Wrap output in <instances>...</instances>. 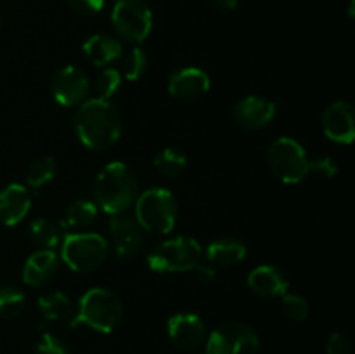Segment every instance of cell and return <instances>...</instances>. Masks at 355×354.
I'll use <instances>...</instances> for the list:
<instances>
[{"label":"cell","instance_id":"6da1fadb","mask_svg":"<svg viewBox=\"0 0 355 354\" xmlns=\"http://www.w3.org/2000/svg\"><path fill=\"white\" fill-rule=\"evenodd\" d=\"M75 132L89 149H107L121 135V115L107 99H90L80 104L75 115Z\"/></svg>","mask_w":355,"mask_h":354},{"label":"cell","instance_id":"7a4b0ae2","mask_svg":"<svg viewBox=\"0 0 355 354\" xmlns=\"http://www.w3.org/2000/svg\"><path fill=\"white\" fill-rule=\"evenodd\" d=\"M97 205L110 215L123 214L137 200V180L123 162H111L97 174Z\"/></svg>","mask_w":355,"mask_h":354},{"label":"cell","instance_id":"3957f363","mask_svg":"<svg viewBox=\"0 0 355 354\" xmlns=\"http://www.w3.org/2000/svg\"><path fill=\"white\" fill-rule=\"evenodd\" d=\"M123 305L120 297L107 288H90L82 295L71 326L85 325L101 333H110L120 325Z\"/></svg>","mask_w":355,"mask_h":354},{"label":"cell","instance_id":"277c9868","mask_svg":"<svg viewBox=\"0 0 355 354\" xmlns=\"http://www.w3.org/2000/svg\"><path fill=\"white\" fill-rule=\"evenodd\" d=\"M135 221L149 233L166 235L177 221V201L165 187H151L135 200Z\"/></svg>","mask_w":355,"mask_h":354},{"label":"cell","instance_id":"5b68a950","mask_svg":"<svg viewBox=\"0 0 355 354\" xmlns=\"http://www.w3.org/2000/svg\"><path fill=\"white\" fill-rule=\"evenodd\" d=\"M203 250L189 236H177L159 243L148 255L149 269L155 273H187L201 264Z\"/></svg>","mask_w":355,"mask_h":354},{"label":"cell","instance_id":"8992f818","mask_svg":"<svg viewBox=\"0 0 355 354\" xmlns=\"http://www.w3.org/2000/svg\"><path fill=\"white\" fill-rule=\"evenodd\" d=\"M61 259L76 273H90L103 266L110 246L97 233H69L61 242Z\"/></svg>","mask_w":355,"mask_h":354},{"label":"cell","instance_id":"52a82bcc","mask_svg":"<svg viewBox=\"0 0 355 354\" xmlns=\"http://www.w3.org/2000/svg\"><path fill=\"white\" fill-rule=\"evenodd\" d=\"M309 156L293 137H279L269 148V167L284 184H298L309 174Z\"/></svg>","mask_w":355,"mask_h":354},{"label":"cell","instance_id":"ba28073f","mask_svg":"<svg viewBox=\"0 0 355 354\" xmlns=\"http://www.w3.org/2000/svg\"><path fill=\"white\" fill-rule=\"evenodd\" d=\"M111 23L121 38L141 44L153 28V12L144 0H118L111 10Z\"/></svg>","mask_w":355,"mask_h":354},{"label":"cell","instance_id":"9c48e42d","mask_svg":"<svg viewBox=\"0 0 355 354\" xmlns=\"http://www.w3.org/2000/svg\"><path fill=\"white\" fill-rule=\"evenodd\" d=\"M260 339L255 330L239 321H227L210 333L205 354H259Z\"/></svg>","mask_w":355,"mask_h":354},{"label":"cell","instance_id":"30bf717a","mask_svg":"<svg viewBox=\"0 0 355 354\" xmlns=\"http://www.w3.org/2000/svg\"><path fill=\"white\" fill-rule=\"evenodd\" d=\"M90 83L85 73L76 66H64L52 76L51 90L61 106H78L85 101Z\"/></svg>","mask_w":355,"mask_h":354},{"label":"cell","instance_id":"8fae6325","mask_svg":"<svg viewBox=\"0 0 355 354\" xmlns=\"http://www.w3.org/2000/svg\"><path fill=\"white\" fill-rule=\"evenodd\" d=\"M168 337L175 347L182 351H196L207 342V328L203 319L191 312H179L168 319Z\"/></svg>","mask_w":355,"mask_h":354},{"label":"cell","instance_id":"7c38bea8","mask_svg":"<svg viewBox=\"0 0 355 354\" xmlns=\"http://www.w3.org/2000/svg\"><path fill=\"white\" fill-rule=\"evenodd\" d=\"M110 238L114 253L123 259L137 255L144 243V235H142V228L139 226V222L125 214L111 215Z\"/></svg>","mask_w":355,"mask_h":354},{"label":"cell","instance_id":"4fadbf2b","mask_svg":"<svg viewBox=\"0 0 355 354\" xmlns=\"http://www.w3.org/2000/svg\"><path fill=\"white\" fill-rule=\"evenodd\" d=\"M322 130L326 137L338 144H350L355 137V113L352 104L336 101L322 113Z\"/></svg>","mask_w":355,"mask_h":354},{"label":"cell","instance_id":"5bb4252c","mask_svg":"<svg viewBox=\"0 0 355 354\" xmlns=\"http://www.w3.org/2000/svg\"><path fill=\"white\" fill-rule=\"evenodd\" d=\"M276 103L260 96H248L234 106L232 117L241 128L262 130L276 117Z\"/></svg>","mask_w":355,"mask_h":354},{"label":"cell","instance_id":"9a60e30c","mask_svg":"<svg viewBox=\"0 0 355 354\" xmlns=\"http://www.w3.org/2000/svg\"><path fill=\"white\" fill-rule=\"evenodd\" d=\"M210 90V76L200 68L187 66L173 71L168 78L170 96L180 101H196Z\"/></svg>","mask_w":355,"mask_h":354},{"label":"cell","instance_id":"2e32d148","mask_svg":"<svg viewBox=\"0 0 355 354\" xmlns=\"http://www.w3.org/2000/svg\"><path fill=\"white\" fill-rule=\"evenodd\" d=\"M248 287L255 295L262 298L283 297L288 292L290 281L284 276L283 271L274 266H259L250 271Z\"/></svg>","mask_w":355,"mask_h":354},{"label":"cell","instance_id":"e0dca14e","mask_svg":"<svg viewBox=\"0 0 355 354\" xmlns=\"http://www.w3.org/2000/svg\"><path fill=\"white\" fill-rule=\"evenodd\" d=\"M31 207L30 193L21 184H9L0 191V222L16 226L28 215Z\"/></svg>","mask_w":355,"mask_h":354},{"label":"cell","instance_id":"ac0fdd59","mask_svg":"<svg viewBox=\"0 0 355 354\" xmlns=\"http://www.w3.org/2000/svg\"><path fill=\"white\" fill-rule=\"evenodd\" d=\"M59 264H61V259L54 250H38V252L31 253L24 262L23 281L30 287L45 285L55 276Z\"/></svg>","mask_w":355,"mask_h":354},{"label":"cell","instance_id":"d6986e66","mask_svg":"<svg viewBox=\"0 0 355 354\" xmlns=\"http://www.w3.org/2000/svg\"><path fill=\"white\" fill-rule=\"evenodd\" d=\"M83 54H85V58L92 65L106 66L121 58L123 47H121L120 40H116L111 35L97 33L85 40V44H83Z\"/></svg>","mask_w":355,"mask_h":354},{"label":"cell","instance_id":"ffe728a7","mask_svg":"<svg viewBox=\"0 0 355 354\" xmlns=\"http://www.w3.org/2000/svg\"><path fill=\"white\" fill-rule=\"evenodd\" d=\"M38 311L47 321H64L71 325L75 319V307L68 295L61 292H49L38 298Z\"/></svg>","mask_w":355,"mask_h":354},{"label":"cell","instance_id":"44dd1931","mask_svg":"<svg viewBox=\"0 0 355 354\" xmlns=\"http://www.w3.org/2000/svg\"><path fill=\"white\" fill-rule=\"evenodd\" d=\"M207 257L211 264H217V266H236L246 257V246L239 239L220 238L208 245Z\"/></svg>","mask_w":355,"mask_h":354},{"label":"cell","instance_id":"7402d4cb","mask_svg":"<svg viewBox=\"0 0 355 354\" xmlns=\"http://www.w3.org/2000/svg\"><path fill=\"white\" fill-rule=\"evenodd\" d=\"M30 236L31 242L42 246V250H54L55 246L61 245L62 238H64L61 226L49 219H37L31 222Z\"/></svg>","mask_w":355,"mask_h":354},{"label":"cell","instance_id":"603a6c76","mask_svg":"<svg viewBox=\"0 0 355 354\" xmlns=\"http://www.w3.org/2000/svg\"><path fill=\"white\" fill-rule=\"evenodd\" d=\"M153 165L162 176L177 177L187 169V156L179 148H165L155 156Z\"/></svg>","mask_w":355,"mask_h":354},{"label":"cell","instance_id":"cb8c5ba5","mask_svg":"<svg viewBox=\"0 0 355 354\" xmlns=\"http://www.w3.org/2000/svg\"><path fill=\"white\" fill-rule=\"evenodd\" d=\"M97 219V207L96 203L87 200L73 201L64 212V219H62V226L64 228H87V226L94 224Z\"/></svg>","mask_w":355,"mask_h":354},{"label":"cell","instance_id":"d4e9b609","mask_svg":"<svg viewBox=\"0 0 355 354\" xmlns=\"http://www.w3.org/2000/svg\"><path fill=\"white\" fill-rule=\"evenodd\" d=\"M55 176V162L51 156H42L30 163L26 169V183L35 189H40L51 183Z\"/></svg>","mask_w":355,"mask_h":354},{"label":"cell","instance_id":"484cf974","mask_svg":"<svg viewBox=\"0 0 355 354\" xmlns=\"http://www.w3.org/2000/svg\"><path fill=\"white\" fill-rule=\"evenodd\" d=\"M146 69H148V56H146V52L141 47L130 49L127 54L121 56L120 73L121 76H125L130 82L142 78Z\"/></svg>","mask_w":355,"mask_h":354},{"label":"cell","instance_id":"4316f807","mask_svg":"<svg viewBox=\"0 0 355 354\" xmlns=\"http://www.w3.org/2000/svg\"><path fill=\"white\" fill-rule=\"evenodd\" d=\"M24 294L16 287L0 288V318L12 319L24 309Z\"/></svg>","mask_w":355,"mask_h":354},{"label":"cell","instance_id":"83f0119b","mask_svg":"<svg viewBox=\"0 0 355 354\" xmlns=\"http://www.w3.org/2000/svg\"><path fill=\"white\" fill-rule=\"evenodd\" d=\"M121 80H123V76H121L120 69L116 68L103 69L96 80L97 97H99V99L110 101L121 87Z\"/></svg>","mask_w":355,"mask_h":354},{"label":"cell","instance_id":"f1b7e54d","mask_svg":"<svg viewBox=\"0 0 355 354\" xmlns=\"http://www.w3.org/2000/svg\"><path fill=\"white\" fill-rule=\"evenodd\" d=\"M281 305L283 312L293 321H305L309 316V302L300 295L284 294L281 297Z\"/></svg>","mask_w":355,"mask_h":354},{"label":"cell","instance_id":"f546056e","mask_svg":"<svg viewBox=\"0 0 355 354\" xmlns=\"http://www.w3.org/2000/svg\"><path fill=\"white\" fill-rule=\"evenodd\" d=\"M309 172L315 174V176L321 177V179H331V177H335L336 172H338V167H336L335 160L329 158V156H324V158L309 162Z\"/></svg>","mask_w":355,"mask_h":354},{"label":"cell","instance_id":"4dcf8cb0","mask_svg":"<svg viewBox=\"0 0 355 354\" xmlns=\"http://www.w3.org/2000/svg\"><path fill=\"white\" fill-rule=\"evenodd\" d=\"M35 354H69V353L61 340H58L54 335H51V333H44L40 342H38L37 347H35Z\"/></svg>","mask_w":355,"mask_h":354},{"label":"cell","instance_id":"1f68e13d","mask_svg":"<svg viewBox=\"0 0 355 354\" xmlns=\"http://www.w3.org/2000/svg\"><path fill=\"white\" fill-rule=\"evenodd\" d=\"M326 353L328 354H350L352 353V346H350V339L342 332H335L329 337L328 344H326Z\"/></svg>","mask_w":355,"mask_h":354},{"label":"cell","instance_id":"d6a6232c","mask_svg":"<svg viewBox=\"0 0 355 354\" xmlns=\"http://www.w3.org/2000/svg\"><path fill=\"white\" fill-rule=\"evenodd\" d=\"M66 3L69 6V9L82 16H92V14L101 12L104 7V0H66Z\"/></svg>","mask_w":355,"mask_h":354},{"label":"cell","instance_id":"836d02e7","mask_svg":"<svg viewBox=\"0 0 355 354\" xmlns=\"http://www.w3.org/2000/svg\"><path fill=\"white\" fill-rule=\"evenodd\" d=\"M193 273L196 274V278L203 283H211L215 280V269L211 266H207V264H198L193 269Z\"/></svg>","mask_w":355,"mask_h":354},{"label":"cell","instance_id":"e575fe53","mask_svg":"<svg viewBox=\"0 0 355 354\" xmlns=\"http://www.w3.org/2000/svg\"><path fill=\"white\" fill-rule=\"evenodd\" d=\"M214 3L222 10H234L238 7L239 0H214Z\"/></svg>","mask_w":355,"mask_h":354},{"label":"cell","instance_id":"d590c367","mask_svg":"<svg viewBox=\"0 0 355 354\" xmlns=\"http://www.w3.org/2000/svg\"><path fill=\"white\" fill-rule=\"evenodd\" d=\"M350 17H354V0H350V9H349Z\"/></svg>","mask_w":355,"mask_h":354}]
</instances>
